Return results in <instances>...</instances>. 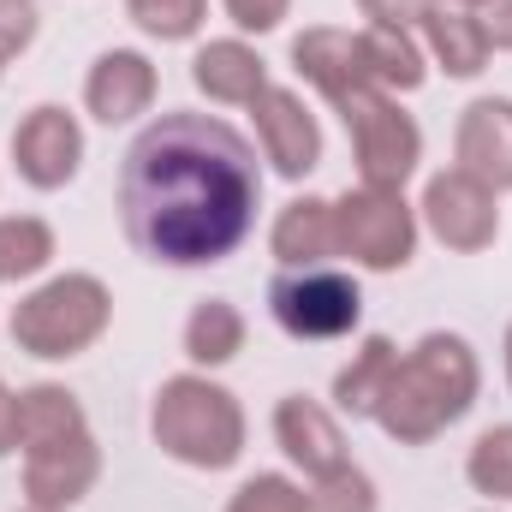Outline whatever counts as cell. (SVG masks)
<instances>
[{
  "instance_id": "26",
  "label": "cell",
  "mask_w": 512,
  "mask_h": 512,
  "mask_svg": "<svg viewBox=\"0 0 512 512\" xmlns=\"http://www.w3.org/2000/svg\"><path fill=\"white\" fill-rule=\"evenodd\" d=\"M310 512H376V483L358 465H340L328 477H316V489L304 495Z\"/></svg>"
},
{
  "instance_id": "19",
  "label": "cell",
  "mask_w": 512,
  "mask_h": 512,
  "mask_svg": "<svg viewBox=\"0 0 512 512\" xmlns=\"http://www.w3.org/2000/svg\"><path fill=\"white\" fill-rule=\"evenodd\" d=\"M423 30H429V48L441 60L447 78H477L489 66V36L471 12H447V6H429L423 12Z\"/></svg>"
},
{
  "instance_id": "27",
  "label": "cell",
  "mask_w": 512,
  "mask_h": 512,
  "mask_svg": "<svg viewBox=\"0 0 512 512\" xmlns=\"http://www.w3.org/2000/svg\"><path fill=\"white\" fill-rule=\"evenodd\" d=\"M227 512H310V507H304V489H292L286 477H251Z\"/></svg>"
},
{
  "instance_id": "31",
  "label": "cell",
  "mask_w": 512,
  "mask_h": 512,
  "mask_svg": "<svg viewBox=\"0 0 512 512\" xmlns=\"http://www.w3.org/2000/svg\"><path fill=\"white\" fill-rule=\"evenodd\" d=\"M477 24H483V36H489V48H512V0H483V12H477Z\"/></svg>"
},
{
  "instance_id": "23",
  "label": "cell",
  "mask_w": 512,
  "mask_h": 512,
  "mask_svg": "<svg viewBox=\"0 0 512 512\" xmlns=\"http://www.w3.org/2000/svg\"><path fill=\"white\" fill-rule=\"evenodd\" d=\"M48 262H54L48 221H36V215H6L0 221V280H30Z\"/></svg>"
},
{
  "instance_id": "15",
  "label": "cell",
  "mask_w": 512,
  "mask_h": 512,
  "mask_svg": "<svg viewBox=\"0 0 512 512\" xmlns=\"http://www.w3.org/2000/svg\"><path fill=\"white\" fill-rule=\"evenodd\" d=\"M292 66L328 96V102H346L352 90H364L370 84V66H364V42L352 36V30H304L298 42H292Z\"/></svg>"
},
{
  "instance_id": "1",
  "label": "cell",
  "mask_w": 512,
  "mask_h": 512,
  "mask_svg": "<svg viewBox=\"0 0 512 512\" xmlns=\"http://www.w3.org/2000/svg\"><path fill=\"white\" fill-rule=\"evenodd\" d=\"M262 173L256 149L209 114L173 108L137 131L120 167V221L149 262L203 268L251 239Z\"/></svg>"
},
{
  "instance_id": "4",
  "label": "cell",
  "mask_w": 512,
  "mask_h": 512,
  "mask_svg": "<svg viewBox=\"0 0 512 512\" xmlns=\"http://www.w3.org/2000/svg\"><path fill=\"white\" fill-rule=\"evenodd\" d=\"M108 316H114V298L96 274H60L12 310V340L30 358H78L84 346L102 340Z\"/></svg>"
},
{
  "instance_id": "22",
  "label": "cell",
  "mask_w": 512,
  "mask_h": 512,
  "mask_svg": "<svg viewBox=\"0 0 512 512\" xmlns=\"http://www.w3.org/2000/svg\"><path fill=\"white\" fill-rule=\"evenodd\" d=\"M358 42H364V66H370V84L376 90H417L423 84V54H417V42L405 30L370 24Z\"/></svg>"
},
{
  "instance_id": "16",
  "label": "cell",
  "mask_w": 512,
  "mask_h": 512,
  "mask_svg": "<svg viewBox=\"0 0 512 512\" xmlns=\"http://www.w3.org/2000/svg\"><path fill=\"white\" fill-rule=\"evenodd\" d=\"M191 78H197V90L209 102H256L268 90V72H262L256 48H245V42H209V48H197Z\"/></svg>"
},
{
  "instance_id": "29",
  "label": "cell",
  "mask_w": 512,
  "mask_h": 512,
  "mask_svg": "<svg viewBox=\"0 0 512 512\" xmlns=\"http://www.w3.org/2000/svg\"><path fill=\"white\" fill-rule=\"evenodd\" d=\"M286 6H292V0H227V12H233L239 30H274V24L286 18Z\"/></svg>"
},
{
  "instance_id": "34",
  "label": "cell",
  "mask_w": 512,
  "mask_h": 512,
  "mask_svg": "<svg viewBox=\"0 0 512 512\" xmlns=\"http://www.w3.org/2000/svg\"><path fill=\"white\" fill-rule=\"evenodd\" d=\"M30 512H42V507H30Z\"/></svg>"
},
{
  "instance_id": "11",
  "label": "cell",
  "mask_w": 512,
  "mask_h": 512,
  "mask_svg": "<svg viewBox=\"0 0 512 512\" xmlns=\"http://www.w3.org/2000/svg\"><path fill=\"white\" fill-rule=\"evenodd\" d=\"M96 477H102V453L90 435L48 447V453H24V495L42 512H66L72 501H84L96 489Z\"/></svg>"
},
{
  "instance_id": "3",
  "label": "cell",
  "mask_w": 512,
  "mask_h": 512,
  "mask_svg": "<svg viewBox=\"0 0 512 512\" xmlns=\"http://www.w3.org/2000/svg\"><path fill=\"white\" fill-rule=\"evenodd\" d=\"M161 453H173L179 465L197 471H227L245 453V411L227 387L203 382V376H173L155 393V417H149Z\"/></svg>"
},
{
  "instance_id": "6",
  "label": "cell",
  "mask_w": 512,
  "mask_h": 512,
  "mask_svg": "<svg viewBox=\"0 0 512 512\" xmlns=\"http://www.w3.org/2000/svg\"><path fill=\"white\" fill-rule=\"evenodd\" d=\"M268 310L292 340H340L364 316V292L340 268H292L268 286Z\"/></svg>"
},
{
  "instance_id": "32",
  "label": "cell",
  "mask_w": 512,
  "mask_h": 512,
  "mask_svg": "<svg viewBox=\"0 0 512 512\" xmlns=\"http://www.w3.org/2000/svg\"><path fill=\"white\" fill-rule=\"evenodd\" d=\"M18 447V399L0 387V453H12Z\"/></svg>"
},
{
  "instance_id": "7",
  "label": "cell",
  "mask_w": 512,
  "mask_h": 512,
  "mask_svg": "<svg viewBox=\"0 0 512 512\" xmlns=\"http://www.w3.org/2000/svg\"><path fill=\"white\" fill-rule=\"evenodd\" d=\"M334 245L352 256V262L387 274V268H405L411 262V251H417V221H411V209H405L399 191L358 185V191H346L334 203Z\"/></svg>"
},
{
  "instance_id": "18",
  "label": "cell",
  "mask_w": 512,
  "mask_h": 512,
  "mask_svg": "<svg viewBox=\"0 0 512 512\" xmlns=\"http://www.w3.org/2000/svg\"><path fill=\"white\" fill-rule=\"evenodd\" d=\"M334 251H340L334 245V203L298 197V203L280 209V221H274V256L286 268H316V262H328Z\"/></svg>"
},
{
  "instance_id": "28",
  "label": "cell",
  "mask_w": 512,
  "mask_h": 512,
  "mask_svg": "<svg viewBox=\"0 0 512 512\" xmlns=\"http://www.w3.org/2000/svg\"><path fill=\"white\" fill-rule=\"evenodd\" d=\"M36 36V0H0V60L24 54Z\"/></svg>"
},
{
  "instance_id": "14",
  "label": "cell",
  "mask_w": 512,
  "mask_h": 512,
  "mask_svg": "<svg viewBox=\"0 0 512 512\" xmlns=\"http://www.w3.org/2000/svg\"><path fill=\"white\" fill-rule=\"evenodd\" d=\"M84 102H90V114H96L102 126L137 120V114L155 102V66H149L137 48H108V54L90 66Z\"/></svg>"
},
{
  "instance_id": "8",
  "label": "cell",
  "mask_w": 512,
  "mask_h": 512,
  "mask_svg": "<svg viewBox=\"0 0 512 512\" xmlns=\"http://www.w3.org/2000/svg\"><path fill=\"white\" fill-rule=\"evenodd\" d=\"M423 221L435 227V239L447 251H489L495 233H501V209H495V191L477 185L471 173H435L429 191H423Z\"/></svg>"
},
{
  "instance_id": "25",
  "label": "cell",
  "mask_w": 512,
  "mask_h": 512,
  "mask_svg": "<svg viewBox=\"0 0 512 512\" xmlns=\"http://www.w3.org/2000/svg\"><path fill=\"white\" fill-rule=\"evenodd\" d=\"M203 6L209 0H126V18L137 30L161 36V42H185V36H197Z\"/></svg>"
},
{
  "instance_id": "17",
  "label": "cell",
  "mask_w": 512,
  "mask_h": 512,
  "mask_svg": "<svg viewBox=\"0 0 512 512\" xmlns=\"http://www.w3.org/2000/svg\"><path fill=\"white\" fill-rule=\"evenodd\" d=\"M78 435H90V429H84V405L66 387H30V393H18V447L24 453L66 447Z\"/></svg>"
},
{
  "instance_id": "10",
  "label": "cell",
  "mask_w": 512,
  "mask_h": 512,
  "mask_svg": "<svg viewBox=\"0 0 512 512\" xmlns=\"http://www.w3.org/2000/svg\"><path fill=\"white\" fill-rule=\"evenodd\" d=\"M256 131H262V155L274 161V173L286 179H304L316 161H322V131L310 120V108L292 96V90H262L251 102Z\"/></svg>"
},
{
  "instance_id": "9",
  "label": "cell",
  "mask_w": 512,
  "mask_h": 512,
  "mask_svg": "<svg viewBox=\"0 0 512 512\" xmlns=\"http://www.w3.org/2000/svg\"><path fill=\"white\" fill-rule=\"evenodd\" d=\"M12 161H18V179L36 185V191H60L78 161H84V131L66 108H36L24 114V126L12 131Z\"/></svg>"
},
{
  "instance_id": "2",
  "label": "cell",
  "mask_w": 512,
  "mask_h": 512,
  "mask_svg": "<svg viewBox=\"0 0 512 512\" xmlns=\"http://www.w3.org/2000/svg\"><path fill=\"white\" fill-rule=\"evenodd\" d=\"M477 352L459 340V334H423L382 387V405H376V423L399 447H423L435 441L447 423H459L477 399Z\"/></svg>"
},
{
  "instance_id": "13",
  "label": "cell",
  "mask_w": 512,
  "mask_h": 512,
  "mask_svg": "<svg viewBox=\"0 0 512 512\" xmlns=\"http://www.w3.org/2000/svg\"><path fill=\"white\" fill-rule=\"evenodd\" d=\"M274 435H280L286 459L304 465L310 477H328V471L346 465V435H340V423H334L316 399H304V393H292V399L274 405Z\"/></svg>"
},
{
  "instance_id": "30",
  "label": "cell",
  "mask_w": 512,
  "mask_h": 512,
  "mask_svg": "<svg viewBox=\"0 0 512 512\" xmlns=\"http://www.w3.org/2000/svg\"><path fill=\"white\" fill-rule=\"evenodd\" d=\"M364 6V18L370 24H393V30H405L411 18H423L429 12V0H358Z\"/></svg>"
},
{
  "instance_id": "5",
  "label": "cell",
  "mask_w": 512,
  "mask_h": 512,
  "mask_svg": "<svg viewBox=\"0 0 512 512\" xmlns=\"http://www.w3.org/2000/svg\"><path fill=\"white\" fill-rule=\"evenodd\" d=\"M334 108H340V120L352 131L364 185H370V191H399V185L417 173V161H423V131H417V120L399 114V102H393L387 90H376V84L352 90V96L334 102Z\"/></svg>"
},
{
  "instance_id": "12",
  "label": "cell",
  "mask_w": 512,
  "mask_h": 512,
  "mask_svg": "<svg viewBox=\"0 0 512 512\" xmlns=\"http://www.w3.org/2000/svg\"><path fill=\"white\" fill-rule=\"evenodd\" d=\"M459 173H471L489 191H512V102L483 96L459 120Z\"/></svg>"
},
{
  "instance_id": "24",
  "label": "cell",
  "mask_w": 512,
  "mask_h": 512,
  "mask_svg": "<svg viewBox=\"0 0 512 512\" xmlns=\"http://www.w3.org/2000/svg\"><path fill=\"white\" fill-rule=\"evenodd\" d=\"M465 471H471V489H477V495H489V501H512V423H495V429L477 435Z\"/></svg>"
},
{
  "instance_id": "33",
  "label": "cell",
  "mask_w": 512,
  "mask_h": 512,
  "mask_svg": "<svg viewBox=\"0 0 512 512\" xmlns=\"http://www.w3.org/2000/svg\"><path fill=\"white\" fill-rule=\"evenodd\" d=\"M507 382H512V328H507Z\"/></svg>"
},
{
  "instance_id": "20",
  "label": "cell",
  "mask_w": 512,
  "mask_h": 512,
  "mask_svg": "<svg viewBox=\"0 0 512 512\" xmlns=\"http://www.w3.org/2000/svg\"><path fill=\"white\" fill-rule=\"evenodd\" d=\"M245 352V316L227 304V298H203L185 322V358L191 364H233Z\"/></svg>"
},
{
  "instance_id": "21",
  "label": "cell",
  "mask_w": 512,
  "mask_h": 512,
  "mask_svg": "<svg viewBox=\"0 0 512 512\" xmlns=\"http://www.w3.org/2000/svg\"><path fill=\"white\" fill-rule=\"evenodd\" d=\"M393 364H399L393 340H382V334H376V340H364V346H358V358L334 376V399H340V411H352V417H376Z\"/></svg>"
}]
</instances>
